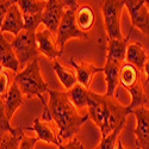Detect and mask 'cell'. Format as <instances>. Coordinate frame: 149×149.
<instances>
[{"label": "cell", "mask_w": 149, "mask_h": 149, "mask_svg": "<svg viewBox=\"0 0 149 149\" xmlns=\"http://www.w3.org/2000/svg\"><path fill=\"white\" fill-rule=\"evenodd\" d=\"M125 124H127V123L120 124V125L117 127L109 136H106V137L102 139L100 143H99V146H98L95 149H116L117 142H118V140H119V134H120L122 130L124 129Z\"/></svg>", "instance_id": "obj_26"}, {"label": "cell", "mask_w": 149, "mask_h": 149, "mask_svg": "<svg viewBox=\"0 0 149 149\" xmlns=\"http://www.w3.org/2000/svg\"><path fill=\"white\" fill-rule=\"evenodd\" d=\"M12 1H13V0H7V1H5V0H0V35H1V26L4 24V20L6 18L7 11L11 6Z\"/></svg>", "instance_id": "obj_29"}, {"label": "cell", "mask_w": 149, "mask_h": 149, "mask_svg": "<svg viewBox=\"0 0 149 149\" xmlns=\"http://www.w3.org/2000/svg\"><path fill=\"white\" fill-rule=\"evenodd\" d=\"M30 130L36 131L37 134V139L42 140L47 143H50V144H55V146H61L62 144V140L60 139L58 134H56L50 127L48 125V123L42 122L41 118H36L33 122V127L28 128Z\"/></svg>", "instance_id": "obj_18"}, {"label": "cell", "mask_w": 149, "mask_h": 149, "mask_svg": "<svg viewBox=\"0 0 149 149\" xmlns=\"http://www.w3.org/2000/svg\"><path fill=\"white\" fill-rule=\"evenodd\" d=\"M125 7L124 0H105L102 5V12L104 17V26L109 40H122L120 18L122 11Z\"/></svg>", "instance_id": "obj_6"}, {"label": "cell", "mask_w": 149, "mask_h": 149, "mask_svg": "<svg viewBox=\"0 0 149 149\" xmlns=\"http://www.w3.org/2000/svg\"><path fill=\"white\" fill-rule=\"evenodd\" d=\"M37 141H38L37 137H28V136L24 135L22 141H20L19 149H33Z\"/></svg>", "instance_id": "obj_30"}, {"label": "cell", "mask_w": 149, "mask_h": 149, "mask_svg": "<svg viewBox=\"0 0 149 149\" xmlns=\"http://www.w3.org/2000/svg\"><path fill=\"white\" fill-rule=\"evenodd\" d=\"M116 149H130V148H127V147H124V144H123L122 140L119 139V140H118V142H117V147H116Z\"/></svg>", "instance_id": "obj_33"}, {"label": "cell", "mask_w": 149, "mask_h": 149, "mask_svg": "<svg viewBox=\"0 0 149 149\" xmlns=\"http://www.w3.org/2000/svg\"><path fill=\"white\" fill-rule=\"evenodd\" d=\"M3 68H4V67H3V66H1V65H0V74H1V72H3V70H4V69H3Z\"/></svg>", "instance_id": "obj_35"}, {"label": "cell", "mask_w": 149, "mask_h": 149, "mask_svg": "<svg viewBox=\"0 0 149 149\" xmlns=\"http://www.w3.org/2000/svg\"><path fill=\"white\" fill-rule=\"evenodd\" d=\"M17 5L22 11L24 24L28 31L37 32V28L42 23L43 12L47 6V1L42 0H17Z\"/></svg>", "instance_id": "obj_7"}, {"label": "cell", "mask_w": 149, "mask_h": 149, "mask_svg": "<svg viewBox=\"0 0 149 149\" xmlns=\"http://www.w3.org/2000/svg\"><path fill=\"white\" fill-rule=\"evenodd\" d=\"M136 118L135 137L136 147L149 149V107H140L131 112Z\"/></svg>", "instance_id": "obj_10"}, {"label": "cell", "mask_w": 149, "mask_h": 149, "mask_svg": "<svg viewBox=\"0 0 149 149\" xmlns=\"http://www.w3.org/2000/svg\"><path fill=\"white\" fill-rule=\"evenodd\" d=\"M148 56L146 53V49L143 48L142 43L140 42H135L130 43L127 48V54H125V61L127 63L134 66L139 72H143L144 65L148 61Z\"/></svg>", "instance_id": "obj_17"}, {"label": "cell", "mask_w": 149, "mask_h": 149, "mask_svg": "<svg viewBox=\"0 0 149 149\" xmlns=\"http://www.w3.org/2000/svg\"><path fill=\"white\" fill-rule=\"evenodd\" d=\"M104 74H105V81H106V93L107 97H113L116 88L119 84V72L120 66L111 63V62H105V66L103 67Z\"/></svg>", "instance_id": "obj_19"}, {"label": "cell", "mask_w": 149, "mask_h": 149, "mask_svg": "<svg viewBox=\"0 0 149 149\" xmlns=\"http://www.w3.org/2000/svg\"><path fill=\"white\" fill-rule=\"evenodd\" d=\"M58 149H85V148H84L82 143H81L78 139L73 137V139L68 140L67 143L58 146Z\"/></svg>", "instance_id": "obj_31"}, {"label": "cell", "mask_w": 149, "mask_h": 149, "mask_svg": "<svg viewBox=\"0 0 149 149\" xmlns=\"http://www.w3.org/2000/svg\"><path fill=\"white\" fill-rule=\"evenodd\" d=\"M130 33L127 36V38L122 40H107V56L106 61L120 66L123 61H125V54H127V48L129 45V38Z\"/></svg>", "instance_id": "obj_14"}, {"label": "cell", "mask_w": 149, "mask_h": 149, "mask_svg": "<svg viewBox=\"0 0 149 149\" xmlns=\"http://www.w3.org/2000/svg\"><path fill=\"white\" fill-rule=\"evenodd\" d=\"M65 10L66 6L63 0H48L47 1V6L42 17V24H44L47 30H49L53 35L57 33Z\"/></svg>", "instance_id": "obj_9"}, {"label": "cell", "mask_w": 149, "mask_h": 149, "mask_svg": "<svg viewBox=\"0 0 149 149\" xmlns=\"http://www.w3.org/2000/svg\"><path fill=\"white\" fill-rule=\"evenodd\" d=\"M144 1H146V6H147V8L149 11V0H144Z\"/></svg>", "instance_id": "obj_34"}, {"label": "cell", "mask_w": 149, "mask_h": 149, "mask_svg": "<svg viewBox=\"0 0 149 149\" xmlns=\"http://www.w3.org/2000/svg\"><path fill=\"white\" fill-rule=\"evenodd\" d=\"M65 1V13L62 17L61 24L56 33V44L61 54L65 53L66 43L72 38L88 40L87 32H84L79 29L77 24V12L79 10V1L77 0H63Z\"/></svg>", "instance_id": "obj_4"}, {"label": "cell", "mask_w": 149, "mask_h": 149, "mask_svg": "<svg viewBox=\"0 0 149 149\" xmlns=\"http://www.w3.org/2000/svg\"><path fill=\"white\" fill-rule=\"evenodd\" d=\"M10 74L5 70L1 72V74H0V97H5L6 93L8 92L10 90Z\"/></svg>", "instance_id": "obj_28"}, {"label": "cell", "mask_w": 149, "mask_h": 149, "mask_svg": "<svg viewBox=\"0 0 149 149\" xmlns=\"http://www.w3.org/2000/svg\"><path fill=\"white\" fill-rule=\"evenodd\" d=\"M13 81L18 85L19 90L22 91L24 97H26V99H30L36 95L44 105V109L48 107V104H45L44 102L43 93L48 92L49 87L42 78L38 58L33 60L23 70L17 73L13 78Z\"/></svg>", "instance_id": "obj_3"}, {"label": "cell", "mask_w": 149, "mask_h": 149, "mask_svg": "<svg viewBox=\"0 0 149 149\" xmlns=\"http://www.w3.org/2000/svg\"><path fill=\"white\" fill-rule=\"evenodd\" d=\"M24 136L23 128H16V132L5 134L0 139V149H19L20 141Z\"/></svg>", "instance_id": "obj_25"}, {"label": "cell", "mask_w": 149, "mask_h": 149, "mask_svg": "<svg viewBox=\"0 0 149 149\" xmlns=\"http://www.w3.org/2000/svg\"><path fill=\"white\" fill-rule=\"evenodd\" d=\"M124 5L129 10L131 17V29L137 28L143 35L149 36V11L144 0H124Z\"/></svg>", "instance_id": "obj_8"}, {"label": "cell", "mask_w": 149, "mask_h": 149, "mask_svg": "<svg viewBox=\"0 0 149 149\" xmlns=\"http://www.w3.org/2000/svg\"><path fill=\"white\" fill-rule=\"evenodd\" d=\"M67 95L69 98V100L73 103V105L77 109L87 107L88 99H90V90L84 87L79 82L74 86L73 88L67 91Z\"/></svg>", "instance_id": "obj_21"}, {"label": "cell", "mask_w": 149, "mask_h": 149, "mask_svg": "<svg viewBox=\"0 0 149 149\" xmlns=\"http://www.w3.org/2000/svg\"><path fill=\"white\" fill-rule=\"evenodd\" d=\"M87 111L90 118L102 131V139L109 136L120 124L127 123V106L115 97L102 95L90 91Z\"/></svg>", "instance_id": "obj_2"}, {"label": "cell", "mask_w": 149, "mask_h": 149, "mask_svg": "<svg viewBox=\"0 0 149 149\" xmlns=\"http://www.w3.org/2000/svg\"><path fill=\"white\" fill-rule=\"evenodd\" d=\"M95 22V15L92 7L90 6H82L79 7L77 12V24L81 31L86 32L93 28Z\"/></svg>", "instance_id": "obj_23"}, {"label": "cell", "mask_w": 149, "mask_h": 149, "mask_svg": "<svg viewBox=\"0 0 149 149\" xmlns=\"http://www.w3.org/2000/svg\"><path fill=\"white\" fill-rule=\"evenodd\" d=\"M0 65L16 74L20 72L19 61L11 47V43L4 38L3 33L0 35Z\"/></svg>", "instance_id": "obj_15"}, {"label": "cell", "mask_w": 149, "mask_h": 149, "mask_svg": "<svg viewBox=\"0 0 149 149\" xmlns=\"http://www.w3.org/2000/svg\"><path fill=\"white\" fill-rule=\"evenodd\" d=\"M140 80V72L134 66L125 63L119 72V84L123 86L127 91L131 88L132 86Z\"/></svg>", "instance_id": "obj_24"}, {"label": "cell", "mask_w": 149, "mask_h": 149, "mask_svg": "<svg viewBox=\"0 0 149 149\" xmlns=\"http://www.w3.org/2000/svg\"><path fill=\"white\" fill-rule=\"evenodd\" d=\"M24 95L22 93V91L19 90L18 85L12 81L10 90L6 93V95L4 97V102H5V111H6V116L7 119L11 122L12 117L16 113V111L24 104Z\"/></svg>", "instance_id": "obj_16"}, {"label": "cell", "mask_w": 149, "mask_h": 149, "mask_svg": "<svg viewBox=\"0 0 149 149\" xmlns=\"http://www.w3.org/2000/svg\"><path fill=\"white\" fill-rule=\"evenodd\" d=\"M36 42H37V47H38V52L44 56H47L48 58L55 61L63 55L58 50L56 38H54V35L47 29L36 32Z\"/></svg>", "instance_id": "obj_11"}, {"label": "cell", "mask_w": 149, "mask_h": 149, "mask_svg": "<svg viewBox=\"0 0 149 149\" xmlns=\"http://www.w3.org/2000/svg\"><path fill=\"white\" fill-rule=\"evenodd\" d=\"M11 47L19 61V67L23 70L30 62L38 58V47L36 42V32L23 30L12 41Z\"/></svg>", "instance_id": "obj_5"}, {"label": "cell", "mask_w": 149, "mask_h": 149, "mask_svg": "<svg viewBox=\"0 0 149 149\" xmlns=\"http://www.w3.org/2000/svg\"><path fill=\"white\" fill-rule=\"evenodd\" d=\"M49 103L48 110L50 112L53 120L56 123L58 129V136L61 140H70L74 137L82 124L90 119L88 115H80L77 107L73 105L67 95V92L63 91H53L48 90Z\"/></svg>", "instance_id": "obj_1"}, {"label": "cell", "mask_w": 149, "mask_h": 149, "mask_svg": "<svg viewBox=\"0 0 149 149\" xmlns=\"http://www.w3.org/2000/svg\"><path fill=\"white\" fill-rule=\"evenodd\" d=\"M24 29H25V24H24V18L22 15V11L17 5V1H12L6 18L4 20V24L1 26V33L3 32H10L15 36H18Z\"/></svg>", "instance_id": "obj_13"}, {"label": "cell", "mask_w": 149, "mask_h": 149, "mask_svg": "<svg viewBox=\"0 0 149 149\" xmlns=\"http://www.w3.org/2000/svg\"><path fill=\"white\" fill-rule=\"evenodd\" d=\"M143 73L146 74V77H147V84H148L149 82V58H148V61L146 62V65H144Z\"/></svg>", "instance_id": "obj_32"}, {"label": "cell", "mask_w": 149, "mask_h": 149, "mask_svg": "<svg viewBox=\"0 0 149 149\" xmlns=\"http://www.w3.org/2000/svg\"><path fill=\"white\" fill-rule=\"evenodd\" d=\"M69 63L74 67L75 69V74H77V79L78 82L80 85H82L84 87L88 88L92 78L97 73H103L104 69L100 67H95L88 62H85L82 60H78L75 57H70L69 58Z\"/></svg>", "instance_id": "obj_12"}, {"label": "cell", "mask_w": 149, "mask_h": 149, "mask_svg": "<svg viewBox=\"0 0 149 149\" xmlns=\"http://www.w3.org/2000/svg\"><path fill=\"white\" fill-rule=\"evenodd\" d=\"M128 92L131 97V103L127 106V112H128V115H130L134 110L143 107L147 104V95H146L144 87H143L141 79L136 82L131 88H129Z\"/></svg>", "instance_id": "obj_20"}, {"label": "cell", "mask_w": 149, "mask_h": 149, "mask_svg": "<svg viewBox=\"0 0 149 149\" xmlns=\"http://www.w3.org/2000/svg\"><path fill=\"white\" fill-rule=\"evenodd\" d=\"M54 72L56 73V75L60 80V82L63 85V87L67 91H69L70 88H73L74 86H75L78 84V79H77V74L72 72V70H68L67 68H65L63 66H62L58 60H55L54 61Z\"/></svg>", "instance_id": "obj_22"}, {"label": "cell", "mask_w": 149, "mask_h": 149, "mask_svg": "<svg viewBox=\"0 0 149 149\" xmlns=\"http://www.w3.org/2000/svg\"><path fill=\"white\" fill-rule=\"evenodd\" d=\"M135 149H140V148H139V147H136V148H135Z\"/></svg>", "instance_id": "obj_36"}, {"label": "cell", "mask_w": 149, "mask_h": 149, "mask_svg": "<svg viewBox=\"0 0 149 149\" xmlns=\"http://www.w3.org/2000/svg\"><path fill=\"white\" fill-rule=\"evenodd\" d=\"M0 131L3 132H16V129L11 127V123L7 119L6 111H5V102L4 98L0 97Z\"/></svg>", "instance_id": "obj_27"}]
</instances>
